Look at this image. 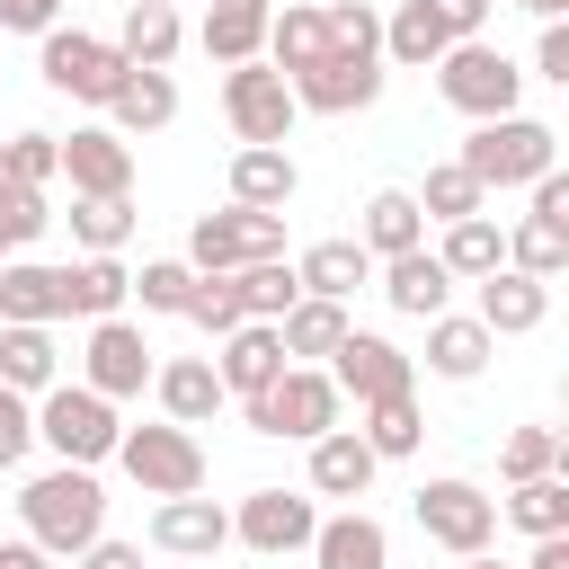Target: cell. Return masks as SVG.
<instances>
[{"label":"cell","instance_id":"cell-1","mask_svg":"<svg viewBox=\"0 0 569 569\" xmlns=\"http://www.w3.org/2000/svg\"><path fill=\"white\" fill-rule=\"evenodd\" d=\"M18 516H27V542H36L44 560H80V551L107 533V489H98V471L53 462L44 480H27Z\"/></svg>","mask_w":569,"mask_h":569},{"label":"cell","instance_id":"cell-2","mask_svg":"<svg viewBox=\"0 0 569 569\" xmlns=\"http://www.w3.org/2000/svg\"><path fill=\"white\" fill-rule=\"evenodd\" d=\"M453 169L489 196V187H533V178H551L560 169V133L542 124V116H489V124H471V142L453 151Z\"/></svg>","mask_w":569,"mask_h":569},{"label":"cell","instance_id":"cell-3","mask_svg":"<svg viewBox=\"0 0 569 569\" xmlns=\"http://www.w3.org/2000/svg\"><path fill=\"white\" fill-rule=\"evenodd\" d=\"M36 436H44L62 462L98 471V462H116L124 418H116V400H98L89 382H53V391H36Z\"/></svg>","mask_w":569,"mask_h":569},{"label":"cell","instance_id":"cell-4","mask_svg":"<svg viewBox=\"0 0 569 569\" xmlns=\"http://www.w3.org/2000/svg\"><path fill=\"white\" fill-rule=\"evenodd\" d=\"M436 89H445V107H462L471 124H489V116H525V107H516V98H525V71H516L489 36L445 44V53H436Z\"/></svg>","mask_w":569,"mask_h":569},{"label":"cell","instance_id":"cell-5","mask_svg":"<svg viewBox=\"0 0 569 569\" xmlns=\"http://www.w3.org/2000/svg\"><path fill=\"white\" fill-rule=\"evenodd\" d=\"M116 462H124V480L142 489V498H196L204 489V445L187 436V427H124L116 436Z\"/></svg>","mask_w":569,"mask_h":569},{"label":"cell","instance_id":"cell-6","mask_svg":"<svg viewBox=\"0 0 569 569\" xmlns=\"http://www.w3.org/2000/svg\"><path fill=\"white\" fill-rule=\"evenodd\" d=\"M338 409H347V400H338V382H329L320 365H284V373L249 400V427H258V436H293V445H311V436L338 427Z\"/></svg>","mask_w":569,"mask_h":569},{"label":"cell","instance_id":"cell-7","mask_svg":"<svg viewBox=\"0 0 569 569\" xmlns=\"http://www.w3.org/2000/svg\"><path fill=\"white\" fill-rule=\"evenodd\" d=\"M36 71H44V89H62V98H80V107H107L116 89H124V53L107 44V36H80V27H53L44 36V53H36Z\"/></svg>","mask_w":569,"mask_h":569},{"label":"cell","instance_id":"cell-8","mask_svg":"<svg viewBox=\"0 0 569 569\" xmlns=\"http://www.w3.org/2000/svg\"><path fill=\"white\" fill-rule=\"evenodd\" d=\"M249 258H284V222H276V213H249V204L196 213V231H187V267H196V276H231V267H249Z\"/></svg>","mask_w":569,"mask_h":569},{"label":"cell","instance_id":"cell-9","mask_svg":"<svg viewBox=\"0 0 569 569\" xmlns=\"http://www.w3.org/2000/svg\"><path fill=\"white\" fill-rule=\"evenodd\" d=\"M329 382H338V400L373 409V400L418 391V356H400V347H391V338H373V329H347V338L329 347Z\"/></svg>","mask_w":569,"mask_h":569},{"label":"cell","instance_id":"cell-10","mask_svg":"<svg viewBox=\"0 0 569 569\" xmlns=\"http://www.w3.org/2000/svg\"><path fill=\"white\" fill-rule=\"evenodd\" d=\"M418 533H427L436 551L471 560V551L498 542V498L471 489V480H427V489H418Z\"/></svg>","mask_w":569,"mask_h":569},{"label":"cell","instance_id":"cell-11","mask_svg":"<svg viewBox=\"0 0 569 569\" xmlns=\"http://www.w3.org/2000/svg\"><path fill=\"white\" fill-rule=\"evenodd\" d=\"M222 116H231V133L240 142H267V151H284V133H293V89H284V71H267V62H231L222 71Z\"/></svg>","mask_w":569,"mask_h":569},{"label":"cell","instance_id":"cell-12","mask_svg":"<svg viewBox=\"0 0 569 569\" xmlns=\"http://www.w3.org/2000/svg\"><path fill=\"white\" fill-rule=\"evenodd\" d=\"M311 533H320V507H311L302 489H249V498L231 507V542H249L258 560L311 551Z\"/></svg>","mask_w":569,"mask_h":569},{"label":"cell","instance_id":"cell-13","mask_svg":"<svg viewBox=\"0 0 569 569\" xmlns=\"http://www.w3.org/2000/svg\"><path fill=\"white\" fill-rule=\"evenodd\" d=\"M293 89V107H311V116H356V107H373L382 98V53H356V44H329L302 80H284Z\"/></svg>","mask_w":569,"mask_h":569},{"label":"cell","instance_id":"cell-14","mask_svg":"<svg viewBox=\"0 0 569 569\" xmlns=\"http://www.w3.org/2000/svg\"><path fill=\"white\" fill-rule=\"evenodd\" d=\"M80 373H89L98 400H133V391H151L160 356H151V338L116 311V320H89V356H80Z\"/></svg>","mask_w":569,"mask_h":569},{"label":"cell","instance_id":"cell-15","mask_svg":"<svg viewBox=\"0 0 569 569\" xmlns=\"http://www.w3.org/2000/svg\"><path fill=\"white\" fill-rule=\"evenodd\" d=\"M213 373H222V400H258V391L284 373L276 320H240L231 338H213Z\"/></svg>","mask_w":569,"mask_h":569},{"label":"cell","instance_id":"cell-16","mask_svg":"<svg viewBox=\"0 0 569 569\" xmlns=\"http://www.w3.org/2000/svg\"><path fill=\"white\" fill-rule=\"evenodd\" d=\"M62 178H71V196H133V142L89 124L62 142Z\"/></svg>","mask_w":569,"mask_h":569},{"label":"cell","instance_id":"cell-17","mask_svg":"<svg viewBox=\"0 0 569 569\" xmlns=\"http://www.w3.org/2000/svg\"><path fill=\"white\" fill-rule=\"evenodd\" d=\"M489 338H525V329H542L551 320V284H533V276H516V267H489L480 276V311H471Z\"/></svg>","mask_w":569,"mask_h":569},{"label":"cell","instance_id":"cell-18","mask_svg":"<svg viewBox=\"0 0 569 569\" xmlns=\"http://www.w3.org/2000/svg\"><path fill=\"white\" fill-rule=\"evenodd\" d=\"M133 71H169L178 62V44H187V18L169 9V0H124V27L107 36Z\"/></svg>","mask_w":569,"mask_h":569},{"label":"cell","instance_id":"cell-19","mask_svg":"<svg viewBox=\"0 0 569 569\" xmlns=\"http://www.w3.org/2000/svg\"><path fill=\"white\" fill-rule=\"evenodd\" d=\"M151 542H160V551H178V560H213V551L231 542V516H222L204 489H196V498H160Z\"/></svg>","mask_w":569,"mask_h":569},{"label":"cell","instance_id":"cell-20","mask_svg":"<svg viewBox=\"0 0 569 569\" xmlns=\"http://www.w3.org/2000/svg\"><path fill=\"white\" fill-rule=\"evenodd\" d=\"M62 320V267L0 258V329H53Z\"/></svg>","mask_w":569,"mask_h":569},{"label":"cell","instance_id":"cell-21","mask_svg":"<svg viewBox=\"0 0 569 569\" xmlns=\"http://www.w3.org/2000/svg\"><path fill=\"white\" fill-rule=\"evenodd\" d=\"M267 18H276V0H204V27H196V44L231 71V62H258L267 53Z\"/></svg>","mask_w":569,"mask_h":569},{"label":"cell","instance_id":"cell-22","mask_svg":"<svg viewBox=\"0 0 569 569\" xmlns=\"http://www.w3.org/2000/svg\"><path fill=\"white\" fill-rule=\"evenodd\" d=\"M293 187H302L293 151H267V142H240V151H231V204H249V213H284Z\"/></svg>","mask_w":569,"mask_h":569},{"label":"cell","instance_id":"cell-23","mask_svg":"<svg viewBox=\"0 0 569 569\" xmlns=\"http://www.w3.org/2000/svg\"><path fill=\"white\" fill-rule=\"evenodd\" d=\"M151 391H160L169 427H204V418L222 409V373H213V356H169V365L151 373Z\"/></svg>","mask_w":569,"mask_h":569},{"label":"cell","instance_id":"cell-24","mask_svg":"<svg viewBox=\"0 0 569 569\" xmlns=\"http://www.w3.org/2000/svg\"><path fill=\"white\" fill-rule=\"evenodd\" d=\"M373 445L356 436V427H329V436H311V489L320 498H365L373 489Z\"/></svg>","mask_w":569,"mask_h":569},{"label":"cell","instance_id":"cell-25","mask_svg":"<svg viewBox=\"0 0 569 569\" xmlns=\"http://www.w3.org/2000/svg\"><path fill=\"white\" fill-rule=\"evenodd\" d=\"M311 569H391V533L365 507H347V516H329L311 533Z\"/></svg>","mask_w":569,"mask_h":569},{"label":"cell","instance_id":"cell-26","mask_svg":"<svg viewBox=\"0 0 569 569\" xmlns=\"http://www.w3.org/2000/svg\"><path fill=\"white\" fill-rule=\"evenodd\" d=\"M320 53H329V18H320L311 0H284V9L267 18V71L302 80V71H311Z\"/></svg>","mask_w":569,"mask_h":569},{"label":"cell","instance_id":"cell-27","mask_svg":"<svg viewBox=\"0 0 569 569\" xmlns=\"http://www.w3.org/2000/svg\"><path fill=\"white\" fill-rule=\"evenodd\" d=\"M365 258H409V249H427V213H418V196L409 187H382V196H365V240H356Z\"/></svg>","mask_w":569,"mask_h":569},{"label":"cell","instance_id":"cell-28","mask_svg":"<svg viewBox=\"0 0 569 569\" xmlns=\"http://www.w3.org/2000/svg\"><path fill=\"white\" fill-rule=\"evenodd\" d=\"M107 133H124V142H142V133H160L169 116H178V80L169 71H124V89L107 98Z\"/></svg>","mask_w":569,"mask_h":569},{"label":"cell","instance_id":"cell-29","mask_svg":"<svg viewBox=\"0 0 569 569\" xmlns=\"http://www.w3.org/2000/svg\"><path fill=\"white\" fill-rule=\"evenodd\" d=\"M365 276H373V258H365L356 240H311V249L293 258V284H302L311 302H347Z\"/></svg>","mask_w":569,"mask_h":569},{"label":"cell","instance_id":"cell-30","mask_svg":"<svg viewBox=\"0 0 569 569\" xmlns=\"http://www.w3.org/2000/svg\"><path fill=\"white\" fill-rule=\"evenodd\" d=\"M382 293H391V311L436 320V311L453 302V276L436 267V249H409V258H382Z\"/></svg>","mask_w":569,"mask_h":569},{"label":"cell","instance_id":"cell-31","mask_svg":"<svg viewBox=\"0 0 569 569\" xmlns=\"http://www.w3.org/2000/svg\"><path fill=\"white\" fill-rule=\"evenodd\" d=\"M124 293H133V276H124L116 258H80V267H62V320H116Z\"/></svg>","mask_w":569,"mask_h":569},{"label":"cell","instance_id":"cell-32","mask_svg":"<svg viewBox=\"0 0 569 569\" xmlns=\"http://www.w3.org/2000/svg\"><path fill=\"white\" fill-rule=\"evenodd\" d=\"M489 347H498V338H489L480 320H453V311L427 320V373H445V382H471V373L489 365Z\"/></svg>","mask_w":569,"mask_h":569},{"label":"cell","instance_id":"cell-33","mask_svg":"<svg viewBox=\"0 0 569 569\" xmlns=\"http://www.w3.org/2000/svg\"><path fill=\"white\" fill-rule=\"evenodd\" d=\"M436 267H445L453 284H462V276L480 284L489 267H507V231H498L489 213H471V222H445V249H436Z\"/></svg>","mask_w":569,"mask_h":569},{"label":"cell","instance_id":"cell-34","mask_svg":"<svg viewBox=\"0 0 569 569\" xmlns=\"http://www.w3.org/2000/svg\"><path fill=\"white\" fill-rule=\"evenodd\" d=\"M338 338H347V302H311V293H302V302L276 320V347H284V365H311V356H329Z\"/></svg>","mask_w":569,"mask_h":569},{"label":"cell","instance_id":"cell-35","mask_svg":"<svg viewBox=\"0 0 569 569\" xmlns=\"http://www.w3.org/2000/svg\"><path fill=\"white\" fill-rule=\"evenodd\" d=\"M382 53H391L400 71H436V53H445V27H436V9H427V0H400V9L382 18Z\"/></svg>","mask_w":569,"mask_h":569},{"label":"cell","instance_id":"cell-36","mask_svg":"<svg viewBox=\"0 0 569 569\" xmlns=\"http://www.w3.org/2000/svg\"><path fill=\"white\" fill-rule=\"evenodd\" d=\"M0 382H9V391H53V382H62L53 329H0Z\"/></svg>","mask_w":569,"mask_h":569},{"label":"cell","instance_id":"cell-37","mask_svg":"<svg viewBox=\"0 0 569 569\" xmlns=\"http://www.w3.org/2000/svg\"><path fill=\"white\" fill-rule=\"evenodd\" d=\"M71 240L89 258H116L133 240V196H71Z\"/></svg>","mask_w":569,"mask_h":569},{"label":"cell","instance_id":"cell-38","mask_svg":"<svg viewBox=\"0 0 569 569\" xmlns=\"http://www.w3.org/2000/svg\"><path fill=\"white\" fill-rule=\"evenodd\" d=\"M231 284H240V311H249V320H284V311L302 302L293 258H249V267H231Z\"/></svg>","mask_w":569,"mask_h":569},{"label":"cell","instance_id":"cell-39","mask_svg":"<svg viewBox=\"0 0 569 569\" xmlns=\"http://www.w3.org/2000/svg\"><path fill=\"white\" fill-rule=\"evenodd\" d=\"M498 516H507L516 533H533V542H542V533H569V480H560V471H542V480H516V498H507Z\"/></svg>","mask_w":569,"mask_h":569},{"label":"cell","instance_id":"cell-40","mask_svg":"<svg viewBox=\"0 0 569 569\" xmlns=\"http://www.w3.org/2000/svg\"><path fill=\"white\" fill-rule=\"evenodd\" d=\"M507 267H516V276H533V284H551V276L569 267V231H560V222H533V213H525V222L507 231Z\"/></svg>","mask_w":569,"mask_h":569},{"label":"cell","instance_id":"cell-41","mask_svg":"<svg viewBox=\"0 0 569 569\" xmlns=\"http://www.w3.org/2000/svg\"><path fill=\"white\" fill-rule=\"evenodd\" d=\"M356 436L373 445V462H400V453H418V436H427V418H418V400L400 391V400H373Z\"/></svg>","mask_w":569,"mask_h":569},{"label":"cell","instance_id":"cell-42","mask_svg":"<svg viewBox=\"0 0 569 569\" xmlns=\"http://www.w3.org/2000/svg\"><path fill=\"white\" fill-rule=\"evenodd\" d=\"M480 204H489V196H480L453 160H445V169H427V187H418V213H427V222H471Z\"/></svg>","mask_w":569,"mask_h":569},{"label":"cell","instance_id":"cell-43","mask_svg":"<svg viewBox=\"0 0 569 569\" xmlns=\"http://www.w3.org/2000/svg\"><path fill=\"white\" fill-rule=\"evenodd\" d=\"M62 178V133H9V187H53Z\"/></svg>","mask_w":569,"mask_h":569},{"label":"cell","instance_id":"cell-44","mask_svg":"<svg viewBox=\"0 0 569 569\" xmlns=\"http://www.w3.org/2000/svg\"><path fill=\"white\" fill-rule=\"evenodd\" d=\"M133 293H142V311H187V302H196V267H187V258H142Z\"/></svg>","mask_w":569,"mask_h":569},{"label":"cell","instance_id":"cell-45","mask_svg":"<svg viewBox=\"0 0 569 569\" xmlns=\"http://www.w3.org/2000/svg\"><path fill=\"white\" fill-rule=\"evenodd\" d=\"M187 320L204 329V338H231L249 311H240V284L231 276H196V302H187Z\"/></svg>","mask_w":569,"mask_h":569},{"label":"cell","instance_id":"cell-46","mask_svg":"<svg viewBox=\"0 0 569 569\" xmlns=\"http://www.w3.org/2000/svg\"><path fill=\"white\" fill-rule=\"evenodd\" d=\"M498 462H507V489H516V480H542V471H560V436H551V427H516Z\"/></svg>","mask_w":569,"mask_h":569},{"label":"cell","instance_id":"cell-47","mask_svg":"<svg viewBox=\"0 0 569 569\" xmlns=\"http://www.w3.org/2000/svg\"><path fill=\"white\" fill-rule=\"evenodd\" d=\"M44 222H53V213H44V196H36V187H0V258H18Z\"/></svg>","mask_w":569,"mask_h":569},{"label":"cell","instance_id":"cell-48","mask_svg":"<svg viewBox=\"0 0 569 569\" xmlns=\"http://www.w3.org/2000/svg\"><path fill=\"white\" fill-rule=\"evenodd\" d=\"M27 445H36V409H27V391H9V382H0V471H18V462H27Z\"/></svg>","mask_w":569,"mask_h":569},{"label":"cell","instance_id":"cell-49","mask_svg":"<svg viewBox=\"0 0 569 569\" xmlns=\"http://www.w3.org/2000/svg\"><path fill=\"white\" fill-rule=\"evenodd\" d=\"M436 9V27H445V44H471L480 27H489V0H427Z\"/></svg>","mask_w":569,"mask_h":569},{"label":"cell","instance_id":"cell-50","mask_svg":"<svg viewBox=\"0 0 569 569\" xmlns=\"http://www.w3.org/2000/svg\"><path fill=\"white\" fill-rule=\"evenodd\" d=\"M0 27L9 36H53L62 27V0H0Z\"/></svg>","mask_w":569,"mask_h":569},{"label":"cell","instance_id":"cell-51","mask_svg":"<svg viewBox=\"0 0 569 569\" xmlns=\"http://www.w3.org/2000/svg\"><path fill=\"white\" fill-rule=\"evenodd\" d=\"M533 80H560V89H569V27H560V18H542V44H533Z\"/></svg>","mask_w":569,"mask_h":569},{"label":"cell","instance_id":"cell-52","mask_svg":"<svg viewBox=\"0 0 569 569\" xmlns=\"http://www.w3.org/2000/svg\"><path fill=\"white\" fill-rule=\"evenodd\" d=\"M533 222H560V231H569V178H560V169L533 178Z\"/></svg>","mask_w":569,"mask_h":569},{"label":"cell","instance_id":"cell-53","mask_svg":"<svg viewBox=\"0 0 569 569\" xmlns=\"http://www.w3.org/2000/svg\"><path fill=\"white\" fill-rule=\"evenodd\" d=\"M80 569H142V551H133V542H107V533H98V542L80 551Z\"/></svg>","mask_w":569,"mask_h":569},{"label":"cell","instance_id":"cell-54","mask_svg":"<svg viewBox=\"0 0 569 569\" xmlns=\"http://www.w3.org/2000/svg\"><path fill=\"white\" fill-rule=\"evenodd\" d=\"M525 569H569V533H542V542H533V560H525Z\"/></svg>","mask_w":569,"mask_h":569},{"label":"cell","instance_id":"cell-55","mask_svg":"<svg viewBox=\"0 0 569 569\" xmlns=\"http://www.w3.org/2000/svg\"><path fill=\"white\" fill-rule=\"evenodd\" d=\"M0 569H53V560H44L36 542H0Z\"/></svg>","mask_w":569,"mask_h":569},{"label":"cell","instance_id":"cell-56","mask_svg":"<svg viewBox=\"0 0 569 569\" xmlns=\"http://www.w3.org/2000/svg\"><path fill=\"white\" fill-rule=\"evenodd\" d=\"M507 9H533V18H560L569 0H507Z\"/></svg>","mask_w":569,"mask_h":569},{"label":"cell","instance_id":"cell-57","mask_svg":"<svg viewBox=\"0 0 569 569\" xmlns=\"http://www.w3.org/2000/svg\"><path fill=\"white\" fill-rule=\"evenodd\" d=\"M462 569H507V560H498V551H471V560H462Z\"/></svg>","mask_w":569,"mask_h":569},{"label":"cell","instance_id":"cell-58","mask_svg":"<svg viewBox=\"0 0 569 569\" xmlns=\"http://www.w3.org/2000/svg\"><path fill=\"white\" fill-rule=\"evenodd\" d=\"M0 187H9V142H0Z\"/></svg>","mask_w":569,"mask_h":569},{"label":"cell","instance_id":"cell-59","mask_svg":"<svg viewBox=\"0 0 569 569\" xmlns=\"http://www.w3.org/2000/svg\"><path fill=\"white\" fill-rule=\"evenodd\" d=\"M169 9H187V0H169Z\"/></svg>","mask_w":569,"mask_h":569}]
</instances>
